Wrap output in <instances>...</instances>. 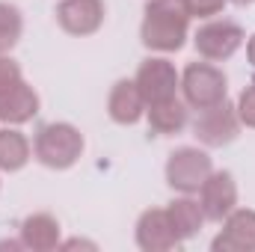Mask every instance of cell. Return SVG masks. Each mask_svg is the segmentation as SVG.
Wrapping results in <instances>:
<instances>
[{
	"instance_id": "1",
	"label": "cell",
	"mask_w": 255,
	"mask_h": 252,
	"mask_svg": "<svg viewBox=\"0 0 255 252\" xmlns=\"http://www.w3.org/2000/svg\"><path fill=\"white\" fill-rule=\"evenodd\" d=\"M190 12L184 0H148L139 24V42L151 54H175L187 45Z\"/></svg>"
},
{
	"instance_id": "2",
	"label": "cell",
	"mask_w": 255,
	"mask_h": 252,
	"mask_svg": "<svg viewBox=\"0 0 255 252\" xmlns=\"http://www.w3.org/2000/svg\"><path fill=\"white\" fill-rule=\"evenodd\" d=\"M83 133L71 122H45L33 133V157L48 169H71L83 154Z\"/></svg>"
},
{
	"instance_id": "3",
	"label": "cell",
	"mask_w": 255,
	"mask_h": 252,
	"mask_svg": "<svg viewBox=\"0 0 255 252\" xmlns=\"http://www.w3.org/2000/svg\"><path fill=\"white\" fill-rule=\"evenodd\" d=\"M181 98L190 110H208L229 98V77L220 65L196 60L181 71Z\"/></svg>"
},
{
	"instance_id": "4",
	"label": "cell",
	"mask_w": 255,
	"mask_h": 252,
	"mask_svg": "<svg viewBox=\"0 0 255 252\" xmlns=\"http://www.w3.org/2000/svg\"><path fill=\"white\" fill-rule=\"evenodd\" d=\"M247 42V33L238 21L232 18H208L196 36H193V45H196V54L208 63H226L232 60L241 45Z\"/></svg>"
},
{
	"instance_id": "5",
	"label": "cell",
	"mask_w": 255,
	"mask_h": 252,
	"mask_svg": "<svg viewBox=\"0 0 255 252\" xmlns=\"http://www.w3.org/2000/svg\"><path fill=\"white\" fill-rule=\"evenodd\" d=\"M214 172V160L205 148L199 145H181L166 157V184L175 193H199V187L205 184V178Z\"/></svg>"
},
{
	"instance_id": "6",
	"label": "cell",
	"mask_w": 255,
	"mask_h": 252,
	"mask_svg": "<svg viewBox=\"0 0 255 252\" xmlns=\"http://www.w3.org/2000/svg\"><path fill=\"white\" fill-rule=\"evenodd\" d=\"M133 83H136L145 107H151V104L178 98V92H181V71L166 57H148V60L139 63L136 74H133Z\"/></svg>"
},
{
	"instance_id": "7",
	"label": "cell",
	"mask_w": 255,
	"mask_h": 252,
	"mask_svg": "<svg viewBox=\"0 0 255 252\" xmlns=\"http://www.w3.org/2000/svg\"><path fill=\"white\" fill-rule=\"evenodd\" d=\"M238 133H241V119H238L235 104H229V98L223 104L199 110V119L193 122V136L205 148H223V145L235 142Z\"/></svg>"
},
{
	"instance_id": "8",
	"label": "cell",
	"mask_w": 255,
	"mask_h": 252,
	"mask_svg": "<svg viewBox=\"0 0 255 252\" xmlns=\"http://www.w3.org/2000/svg\"><path fill=\"white\" fill-rule=\"evenodd\" d=\"M199 205L205 214V223H223L238 208V181L229 169H214L205 184L199 187Z\"/></svg>"
},
{
	"instance_id": "9",
	"label": "cell",
	"mask_w": 255,
	"mask_h": 252,
	"mask_svg": "<svg viewBox=\"0 0 255 252\" xmlns=\"http://www.w3.org/2000/svg\"><path fill=\"white\" fill-rule=\"evenodd\" d=\"M54 15L68 36H92L104 27L107 6L104 0H60Z\"/></svg>"
},
{
	"instance_id": "10",
	"label": "cell",
	"mask_w": 255,
	"mask_h": 252,
	"mask_svg": "<svg viewBox=\"0 0 255 252\" xmlns=\"http://www.w3.org/2000/svg\"><path fill=\"white\" fill-rule=\"evenodd\" d=\"M133 238H136V247L142 252H166V250L181 247L178 235L172 232L166 208H148V211H142L139 220H136Z\"/></svg>"
},
{
	"instance_id": "11",
	"label": "cell",
	"mask_w": 255,
	"mask_h": 252,
	"mask_svg": "<svg viewBox=\"0 0 255 252\" xmlns=\"http://www.w3.org/2000/svg\"><path fill=\"white\" fill-rule=\"evenodd\" d=\"M220 235L211 241L214 252H255V211L235 208L223 223Z\"/></svg>"
},
{
	"instance_id": "12",
	"label": "cell",
	"mask_w": 255,
	"mask_h": 252,
	"mask_svg": "<svg viewBox=\"0 0 255 252\" xmlns=\"http://www.w3.org/2000/svg\"><path fill=\"white\" fill-rule=\"evenodd\" d=\"M145 101L136 89L133 80H116L110 95H107V116L116 125H136L145 116Z\"/></svg>"
},
{
	"instance_id": "13",
	"label": "cell",
	"mask_w": 255,
	"mask_h": 252,
	"mask_svg": "<svg viewBox=\"0 0 255 252\" xmlns=\"http://www.w3.org/2000/svg\"><path fill=\"white\" fill-rule=\"evenodd\" d=\"M60 220L54 214H30L24 217L21 229H18V238L24 244V250H33V252H51L60 247Z\"/></svg>"
},
{
	"instance_id": "14",
	"label": "cell",
	"mask_w": 255,
	"mask_h": 252,
	"mask_svg": "<svg viewBox=\"0 0 255 252\" xmlns=\"http://www.w3.org/2000/svg\"><path fill=\"white\" fill-rule=\"evenodd\" d=\"M39 107H42L39 92H36L27 80H21V83L12 86L6 95H0V122L18 127V125H24V122H30V119L39 113Z\"/></svg>"
},
{
	"instance_id": "15",
	"label": "cell",
	"mask_w": 255,
	"mask_h": 252,
	"mask_svg": "<svg viewBox=\"0 0 255 252\" xmlns=\"http://www.w3.org/2000/svg\"><path fill=\"white\" fill-rule=\"evenodd\" d=\"M145 116H148L151 133H157V136H175L190 122V107H187L184 98H169V101L151 104L145 110Z\"/></svg>"
},
{
	"instance_id": "16",
	"label": "cell",
	"mask_w": 255,
	"mask_h": 252,
	"mask_svg": "<svg viewBox=\"0 0 255 252\" xmlns=\"http://www.w3.org/2000/svg\"><path fill=\"white\" fill-rule=\"evenodd\" d=\"M166 214H169V223H172V232L178 235V241H190L202 232L205 226V214H202V205L199 199H193L190 193H178L169 205H166Z\"/></svg>"
},
{
	"instance_id": "17",
	"label": "cell",
	"mask_w": 255,
	"mask_h": 252,
	"mask_svg": "<svg viewBox=\"0 0 255 252\" xmlns=\"http://www.w3.org/2000/svg\"><path fill=\"white\" fill-rule=\"evenodd\" d=\"M33 157V142L15 125L0 127V172H21Z\"/></svg>"
},
{
	"instance_id": "18",
	"label": "cell",
	"mask_w": 255,
	"mask_h": 252,
	"mask_svg": "<svg viewBox=\"0 0 255 252\" xmlns=\"http://www.w3.org/2000/svg\"><path fill=\"white\" fill-rule=\"evenodd\" d=\"M24 33V15L15 3L0 0V54H9Z\"/></svg>"
},
{
	"instance_id": "19",
	"label": "cell",
	"mask_w": 255,
	"mask_h": 252,
	"mask_svg": "<svg viewBox=\"0 0 255 252\" xmlns=\"http://www.w3.org/2000/svg\"><path fill=\"white\" fill-rule=\"evenodd\" d=\"M24 80V74H21V65L15 63L12 57H6V54H0V95H6L12 86H18Z\"/></svg>"
},
{
	"instance_id": "20",
	"label": "cell",
	"mask_w": 255,
	"mask_h": 252,
	"mask_svg": "<svg viewBox=\"0 0 255 252\" xmlns=\"http://www.w3.org/2000/svg\"><path fill=\"white\" fill-rule=\"evenodd\" d=\"M226 3H229V0H184L190 18H202V21L217 18V15L226 9Z\"/></svg>"
},
{
	"instance_id": "21",
	"label": "cell",
	"mask_w": 255,
	"mask_h": 252,
	"mask_svg": "<svg viewBox=\"0 0 255 252\" xmlns=\"http://www.w3.org/2000/svg\"><path fill=\"white\" fill-rule=\"evenodd\" d=\"M235 110H238V119H241V125L255 127V83H250V86L241 92V98H238Z\"/></svg>"
},
{
	"instance_id": "22",
	"label": "cell",
	"mask_w": 255,
	"mask_h": 252,
	"mask_svg": "<svg viewBox=\"0 0 255 252\" xmlns=\"http://www.w3.org/2000/svg\"><path fill=\"white\" fill-rule=\"evenodd\" d=\"M247 60H250V65L255 68V33L247 39Z\"/></svg>"
},
{
	"instance_id": "23",
	"label": "cell",
	"mask_w": 255,
	"mask_h": 252,
	"mask_svg": "<svg viewBox=\"0 0 255 252\" xmlns=\"http://www.w3.org/2000/svg\"><path fill=\"white\" fill-rule=\"evenodd\" d=\"M229 3H235V6H250V3H255V0H229Z\"/></svg>"
}]
</instances>
